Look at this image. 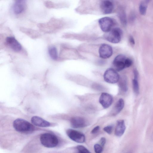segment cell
I'll list each match as a JSON object with an SVG mask.
<instances>
[{"label": "cell", "mask_w": 153, "mask_h": 153, "mask_svg": "<svg viewBox=\"0 0 153 153\" xmlns=\"http://www.w3.org/2000/svg\"><path fill=\"white\" fill-rule=\"evenodd\" d=\"M26 7V2L24 0H17L14 3L13 10L16 14H19L23 12Z\"/></svg>", "instance_id": "obj_13"}, {"label": "cell", "mask_w": 153, "mask_h": 153, "mask_svg": "<svg viewBox=\"0 0 153 153\" xmlns=\"http://www.w3.org/2000/svg\"><path fill=\"white\" fill-rule=\"evenodd\" d=\"M151 138H152V140L153 141V131L152 134Z\"/></svg>", "instance_id": "obj_30"}, {"label": "cell", "mask_w": 153, "mask_h": 153, "mask_svg": "<svg viewBox=\"0 0 153 153\" xmlns=\"http://www.w3.org/2000/svg\"><path fill=\"white\" fill-rule=\"evenodd\" d=\"M99 53L100 56L102 59H107L111 57L113 53L111 46L106 44H103L100 46Z\"/></svg>", "instance_id": "obj_8"}, {"label": "cell", "mask_w": 153, "mask_h": 153, "mask_svg": "<svg viewBox=\"0 0 153 153\" xmlns=\"http://www.w3.org/2000/svg\"><path fill=\"white\" fill-rule=\"evenodd\" d=\"M120 17L123 24L126 25L127 23V19L126 13L124 11H122L120 13Z\"/></svg>", "instance_id": "obj_21"}, {"label": "cell", "mask_w": 153, "mask_h": 153, "mask_svg": "<svg viewBox=\"0 0 153 153\" xmlns=\"http://www.w3.org/2000/svg\"><path fill=\"white\" fill-rule=\"evenodd\" d=\"M149 1L145 0L142 1L139 5V10L140 14L143 15L146 14Z\"/></svg>", "instance_id": "obj_18"}, {"label": "cell", "mask_w": 153, "mask_h": 153, "mask_svg": "<svg viewBox=\"0 0 153 153\" xmlns=\"http://www.w3.org/2000/svg\"><path fill=\"white\" fill-rule=\"evenodd\" d=\"M101 30L104 32H108L112 29L114 25V21L111 18L107 17H102L98 21Z\"/></svg>", "instance_id": "obj_6"}, {"label": "cell", "mask_w": 153, "mask_h": 153, "mask_svg": "<svg viewBox=\"0 0 153 153\" xmlns=\"http://www.w3.org/2000/svg\"><path fill=\"white\" fill-rule=\"evenodd\" d=\"M113 127L111 125H109L105 127L104 130L109 134H110L112 131Z\"/></svg>", "instance_id": "obj_24"}, {"label": "cell", "mask_w": 153, "mask_h": 153, "mask_svg": "<svg viewBox=\"0 0 153 153\" xmlns=\"http://www.w3.org/2000/svg\"><path fill=\"white\" fill-rule=\"evenodd\" d=\"M124 105V102L122 99H120L117 101L112 111V114L115 115L119 114L122 110Z\"/></svg>", "instance_id": "obj_16"}, {"label": "cell", "mask_w": 153, "mask_h": 153, "mask_svg": "<svg viewBox=\"0 0 153 153\" xmlns=\"http://www.w3.org/2000/svg\"><path fill=\"white\" fill-rule=\"evenodd\" d=\"M34 125L41 127H48L50 126V123L43 118L37 116L32 117L31 119Z\"/></svg>", "instance_id": "obj_14"}, {"label": "cell", "mask_w": 153, "mask_h": 153, "mask_svg": "<svg viewBox=\"0 0 153 153\" xmlns=\"http://www.w3.org/2000/svg\"><path fill=\"white\" fill-rule=\"evenodd\" d=\"M6 42L7 45L15 52H20L22 49V46L13 37H7Z\"/></svg>", "instance_id": "obj_10"}, {"label": "cell", "mask_w": 153, "mask_h": 153, "mask_svg": "<svg viewBox=\"0 0 153 153\" xmlns=\"http://www.w3.org/2000/svg\"><path fill=\"white\" fill-rule=\"evenodd\" d=\"M100 8L104 14H109L112 12L113 10V4L110 0H103L100 3Z\"/></svg>", "instance_id": "obj_12"}, {"label": "cell", "mask_w": 153, "mask_h": 153, "mask_svg": "<svg viewBox=\"0 0 153 153\" xmlns=\"http://www.w3.org/2000/svg\"><path fill=\"white\" fill-rule=\"evenodd\" d=\"M94 150L96 153H101L102 150V146L97 144L94 146Z\"/></svg>", "instance_id": "obj_23"}, {"label": "cell", "mask_w": 153, "mask_h": 153, "mask_svg": "<svg viewBox=\"0 0 153 153\" xmlns=\"http://www.w3.org/2000/svg\"><path fill=\"white\" fill-rule=\"evenodd\" d=\"M40 140L43 146L48 148L54 147L59 143V140L56 136L49 133H45L41 134Z\"/></svg>", "instance_id": "obj_2"}, {"label": "cell", "mask_w": 153, "mask_h": 153, "mask_svg": "<svg viewBox=\"0 0 153 153\" xmlns=\"http://www.w3.org/2000/svg\"><path fill=\"white\" fill-rule=\"evenodd\" d=\"M113 98L110 94L106 93H102L101 94L99 102L104 108H107L111 105Z\"/></svg>", "instance_id": "obj_9"}, {"label": "cell", "mask_w": 153, "mask_h": 153, "mask_svg": "<svg viewBox=\"0 0 153 153\" xmlns=\"http://www.w3.org/2000/svg\"><path fill=\"white\" fill-rule=\"evenodd\" d=\"M134 75V78L138 79V77L139 74L137 70L136 69H134L133 71Z\"/></svg>", "instance_id": "obj_27"}, {"label": "cell", "mask_w": 153, "mask_h": 153, "mask_svg": "<svg viewBox=\"0 0 153 153\" xmlns=\"http://www.w3.org/2000/svg\"><path fill=\"white\" fill-rule=\"evenodd\" d=\"M106 142V139L104 137H102L100 140V143L102 146H104Z\"/></svg>", "instance_id": "obj_28"}, {"label": "cell", "mask_w": 153, "mask_h": 153, "mask_svg": "<svg viewBox=\"0 0 153 153\" xmlns=\"http://www.w3.org/2000/svg\"><path fill=\"white\" fill-rule=\"evenodd\" d=\"M100 127L97 126L94 127L91 131V132L93 134H95L97 133L99 131Z\"/></svg>", "instance_id": "obj_26"}, {"label": "cell", "mask_w": 153, "mask_h": 153, "mask_svg": "<svg viewBox=\"0 0 153 153\" xmlns=\"http://www.w3.org/2000/svg\"><path fill=\"white\" fill-rule=\"evenodd\" d=\"M118 85L121 89L124 92H126L128 90L127 79L124 76L120 77L118 81Z\"/></svg>", "instance_id": "obj_17"}, {"label": "cell", "mask_w": 153, "mask_h": 153, "mask_svg": "<svg viewBox=\"0 0 153 153\" xmlns=\"http://www.w3.org/2000/svg\"><path fill=\"white\" fill-rule=\"evenodd\" d=\"M13 126L16 131L20 132H30L34 131L35 129L33 125L28 121L20 118L14 120Z\"/></svg>", "instance_id": "obj_1"}, {"label": "cell", "mask_w": 153, "mask_h": 153, "mask_svg": "<svg viewBox=\"0 0 153 153\" xmlns=\"http://www.w3.org/2000/svg\"><path fill=\"white\" fill-rule=\"evenodd\" d=\"M103 78L106 82L114 84L118 82L120 76L117 71L112 68L108 69L105 71Z\"/></svg>", "instance_id": "obj_4"}, {"label": "cell", "mask_w": 153, "mask_h": 153, "mask_svg": "<svg viewBox=\"0 0 153 153\" xmlns=\"http://www.w3.org/2000/svg\"><path fill=\"white\" fill-rule=\"evenodd\" d=\"M126 58L125 56L122 54L116 56L113 62L114 69L119 71L126 68L125 62Z\"/></svg>", "instance_id": "obj_7"}, {"label": "cell", "mask_w": 153, "mask_h": 153, "mask_svg": "<svg viewBox=\"0 0 153 153\" xmlns=\"http://www.w3.org/2000/svg\"><path fill=\"white\" fill-rule=\"evenodd\" d=\"M132 61L129 58H127L125 62V65L126 68L130 67L132 64Z\"/></svg>", "instance_id": "obj_25"}, {"label": "cell", "mask_w": 153, "mask_h": 153, "mask_svg": "<svg viewBox=\"0 0 153 153\" xmlns=\"http://www.w3.org/2000/svg\"><path fill=\"white\" fill-rule=\"evenodd\" d=\"M129 40L130 43L133 45L135 44V41L134 38L131 36H130L129 38Z\"/></svg>", "instance_id": "obj_29"}, {"label": "cell", "mask_w": 153, "mask_h": 153, "mask_svg": "<svg viewBox=\"0 0 153 153\" xmlns=\"http://www.w3.org/2000/svg\"><path fill=\"white\" fill-rule=\"evenodd\" d=\"M71 126L74 128H79L85 127L86 125L85 119L81 117H72L70 120Z\"/></svg>", "instance_id": "obj_11"}, {"label": "cell", "mask_w": 153, "mask_h": 153, "mask_svg": "<svg viewBox=\"0 0 153 153\" xmlns=\"http://www.w3.org/2000/svg\"><path fill=\"white\" fill-rule=\"evenodd\" d=\"M129 153V152H128V153Z\"/></svg>", "instance_id": "obj_31"}, {"label": "cell", "mask_w": 153, "mask_h": 153, "mask_svg": "<svg viewBox=\"0 0 153 153\" xmlns=\"http://www.w3.org/2000/svg\"><path fill=\"white\" fill-rule=\"evenodd\" d=\"M126 129L125 122L123 120L117 121L116 126L115 134L117 137H121L124 134Z\"/></svg>", "instance_id": "obj_15"}, {"label": "cell", "mask_w": 153, "mask_h": 153, "mask_svg": "<svg viewBox=\"0 0 153 153\" xmlns=\"http://www.w3.org/2000/svg\"><path fill=\"white\" fill-rule=\"evenodd\" d=\"M122 31L119 28L115 27L106 33L105 35L106 39L112 43H117L121 40Z\"/></svg>", "instance_id": "obj_3"}, {"label": "cell", "mask_w": 153, "mask_h": 153, "mask_svg": "<svg viewBox=\"0 0 153 153\" xmlns=\"http://www.w3.org/2000/svg\"><path fill=\"white\" fill-rule=\"evenodd\" d=\"M49 54L51 58L54 60H56L58 58L56 48L54 46L50 47L48 50Z\"/></svg>", "instance_id": "obj_19"}, {"label": "cell", "mask_w": 153, "mask_h": 153, "mask_svg": "<svg viewBox=\"0 0 153 153\" xmlns=\"http://www.w3.org/2000/svg\"><path fill=\"white\" fill-rule=\"evenodd\" d=\"M68 136L72 140L78 143H83L85 141L84 135L76 130L69 129L66 131Z\"/></svg>", "instance_id": "obj_5"}, {"label": "cell", "mask_w": 153, "mask_h": 153, "mask_svg": "<svg viewBox=\"0 0 153 153\" xmlns=\"http://www.w3.org/2000/svg\"><path fill=\"white\" fill-rule=\"evenodd\" d=\"M132 84L134 92L137 94H138L139 91V87L138 79L134 78L132 80Z\"/></svg>", "instance_id": "obj_20"}, {"label": "cell", "mask_w": 153, "mask_h": 153, "mask_svg": "<svg viewBox=\"0 0 153 153\" xmlns=\"http://www.w3.org/2000/svg\"><path fill=\"white\" fill-rule=\"evenodd\" d=\"M76 148L79 153H91L89 150L83 146L78 145L77 146Z\"/></svg>", "instance_id": "obj_22"}]
</instances>
